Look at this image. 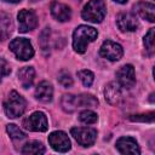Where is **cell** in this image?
Returning <instances> with one entry per match:
<instances>
[{
  "mask_svg": "<svg viewBox=\"0 0 155 155\" xmlns=\"http://www.w3.org/2000/svg\"><path fill=\"white\" fill-rule=\"evenodd\" d=\"M61 105L64 111L73 113L79 108H94L98 105V99L87 93L81 94H64L61 101Z\"/></svg>",
  "mask_w": 155,
  "mask_h": 155,
  "instance_id": "1",
  "label": "cell"
},
{
  "mask_svg": "<svg viewBox=\"0 0 155 155\" xmlns=\"http://www.w3.org/2000/svg\"><path fill=\"white\" fill-rule=\"evenodd\" d=\"M97 36L98 33L93 27L79 25L73 33V48L78 53H84L88 44L94 41Z\"/></svg>",
  "mask_w": 155,
  "mask_h": 155,
  "instance_id": "2",
  "label": "cell"
},
{
  "mask_svg": "<svg viewBox=\"0 0 155 155\" xmlns=\"http://www.w3.org/2000/svg\"><path fill=\"white\" fill-rule=\"evenodd\" d=\"M107 15V5L104 0H90L82 12L81 17L91 23H101Z\"/></svg>",
  "mask_w": 155,
  "mask_h": 155,
  "instance_id": "3",
  "label": "cell"
},
{
  "mask_svg": "<svg viewBox=\"0 0 155 155\" xmlns=\"http://www.w3.org/2000/svg\"><path fill=\"white\" fill-rule=\"evenodd\" d=\"M25 108H27L25 99L17 91H11L4 103V110L7 117L16 119L21 116L25 111Z\"/></svg>",
  "mask_w": 155,
  "mask_h": 155,
  "instance_id": "4",
  "label": "cell"
},
{
  "mask_svg": "<svg viewBox=\"0 0 155 155\" xmlns=\"http://www.w3.org/2000/svg\"><path fill=\"white\" fill-rule=\"evenodd\" d=\"M8 47L15 53V56L21 61H29L34 56V48H33L30 41L25 38L13 39L10 42Z\"/></svg>",
  "mask_w": 155,
  "mask_h": 155,
  "instance_id": "5",
  "label": "cell"
},
{
  "mask_svg": "<svg viewBox=\"0 0 155 155\" xmlns=\"http://www.w3.org/2000/svg\"><path fill=\"white\" fill-rule=\"evenodd\" d=\"M23 127L33 132H45L48 128L47 117L42 111H35L23 120Z\"/></svg>",
  "mask_w": 155,
  "mask_h": 155,
  "instance_id": "6",
  "label": "cell"
},
{
  "mask_svg": "<svg viewBox=\"0 0 155 155\" xmlns=\"http://www.w3.org/2000/svg\"><path fill=\"white\" fill-rule=\"evenodd\" d=\"M70 133L82 147H91L97 139V131L92 127H73Z\"/></svg>",
  "mask_w": 155,
  "mask_h": 155,
  "instance_id": "7",
  "label": "cell"
},
{
  "mask_svg": "<svg viewBox=\"0 0 155 155\" xmlns=\"http://www.w3.org/2000/svg\"><path fill=\"white\" fill-rule=\"evenodd\" d=\"M48 143L56 151L59 153H67L70 150L71 144L68 134L63 131H54L48 136Z\"/></svg>",
  "mask_w": 155,
  "mask_h": 155,
  "instance_id": "8",
  "label": "cell"
},
{
  "mask_svg": "<svg viewBox=\"0 0 155 155\" xmlns=\"http://www.w3.org/2000/svg\"><path fill=\"white\" fill-rule=\"evenodd\" d=\"M116 80L120 87L124 88H131L136 84V74H134V68L131 64H125L122 65L117 71H116Z\"/></svg>",
  "mask_w": 155,
  "mask_h": 155,
  "instance_id": "9",
  "label": "cell"
},
{
  "mask_svg": "<svg viewBox=\"0 0 155 155\" xmlns=\"http://www.w3.org/2000/svg\"><path fill=\"white\" fill-rule=\"evenodd\" d=\"M18 24H19V31L27 33L29 30H33L38 25V17L33 10H21L18 12Z\"/></svg>",
  "mask_w": 155,
  "mask_h": 155,
  "instance_id": "10",
  "label": "cell"
},
{
  "mask_svg": "<svg viewBox=\"0 0 155 155\" xmlns=\"http://www.w3.org/2000/svg\"><path fill=\"white\" fill-rule=\"evenodd\" d=\"M99 53L102 57H104L111 62H115L122 57L124 50L120 44H116L111 40H107L102 44V46L99 48Z\"/></svg>",
  "mask_w": 155,
  "mask_h": 155,
  "instance_id": "11",
  "label": "cell"
},
{
  "mask_svg": "<svg viewBox=\"0 0 155 155\" xmlns=\"http://www.w3.org/2000/svg\"><path fill=\"white\" fill-rule=\"evenodd\" d=\"M116 25L121 31H134L138 28V19L133 13L121 12L116 17Z\"/></svg>",
  "mask_w": 155,
  "mask_h": 155,
  "instance_id": "12",
  "label": "cell"
},
{
  "mask_svg": "<svg viewBox=\"0 0 155 155\" xmlns=\"http://www.w3.org/2000/svg\"><path fill=\"white\" fill-rule=\"evenodd\" d=\"M116 149L121 154H133L138 155L140 154V149L138 143L132 137H121L116 142Z\"/></svg>",
  "mask_w": 155,
  "mask_h": 155,
  "instance_id": "13",
  "label": "cell"
},
{
  "mask_svg": "<svg viewBox=\"0 0 155 155\" xmlns=\"http://www.w3.org/2000/svg\"><path fill=\"white\" fill-rule=\"evenodd\" d=\"M134 12L143 19H147L149 22H154L155 21V6L151 2H147V1H138L137 4H134L133 6Z\"/></svg>",
  "mask_w": 155,
  "mask_h": 155,
  "instance_id": "14",
  "label": "cell"
},
{
  "mask_svg": "<svg viewBox=\"0 0 155 155\" xmlns=\"http://www.w3.org/2000/svg\"><path fill=\"white\" fill-rule=\"evenodd\" d=\"M50 10H51V15L59 22H67L71 17V10L65 4H62L58 1H52Z\"/></svg>",
  "mask_w": 155,
  "mask_h": 155,
  "instance_id": "15",
  "label": "cell"
},
{
  "mask_svg": "<svg viewBox=\"0 0 155 155\" xmlns=\"http://www.w3.org/2000/svg\"><path fill=\"white\" fill-rule=\"evenodd\" d=\"M104 96H105V101L111 104V105H116L120 103L121 101V87L117 82H110L107 85L105 90H104Z\"/></svg>",
  "mask_w": 155,
  "mask_h": 155,
  "instance_id": "16",
  "label": "cell"
},
{
  "mask_svg": "<svg viewBox=\"0 0 155 155\" xmlns=\"http://www.w3.org/2000/svg\"><path fill=\"white\" fill-rule=\"evenodd\" d=\"M35 97L38 101L42 102V103H48L52 101L53 97V88L52 85L47 81H41L36 90H35Z\"/></svg>",
  "mask_w": 155,
  "mask_h": 155,
  "instance_id": "17",
  "label": "cell"
},
{
  "mask_svg": "<svg viewBox=\"0 0 155 155\" xmlns=\"http://www.w3.org/2000/svg\"><path fill=\"white\" fill-rule=\"evenodd\" d=\"M18 80L23 88H28L33 85L34 78H35V70L33 67H23L17 73Z\"/></svg>",
  "mask_w": 155,
  "mask_h": 155,
  "instance_id": "18",
  "label": "cell"
},
{
  "mask_svg": "<svg viewBox=\"0 0 155 155\" xmlns=\"http://www.w3.org/2000/svg\"><path fill=\"white\" fill-rule=\"evenodd\" d=\"M46 153V149L45 147L42 145L41 142H38V140H31V142H28L23 149H22V154H33V155H38V154H45Z\"/></svg>",
  "mask_w": 155,
  "mask_h": 155,
  "instance_id": "19",
  "label": "cell"
},
{
  "mask_svg": "<svg viewBox=\"0 0 155 155\" xmlns=\"http://www.w3.org/2000/svg\"><path fill=\"white\" fill-rule=\"evenodd\" d=\"M79 120H80L81 122L86 124V125H91V124H94V122L98 120V116H97V114H96L94 111L86 109V110H84V111L80 113Z\"/></svg>",
  "mask_w": 155,
  "mask_h": 155,
  "instance_id": "20",
  "label": "cell"
},
{
  "mask_svg": "<svg viewBox=\"0 0 155 155\" xmlns=\"http://www.w3.org/2000/svg\"><path fill=\"white\" fill-rule=\"evenodd\" d=\"M6 131H7V133L10 134V137H11L13 140H22V139L25 138V133L22 132V131H21L16 125H13V124H8V125L6 126Z\"/></svg>",
  "mask_w": 155,
  "mask_h": 155,
  "instance_id": "21",
  "label": "cell"
},
{
  "mask_svg": "<svg viewBox=\"0 0 155 155\" xmlns=\"http://www.w3.org/2000/svg\"><path fill=\"white\" fill-rule=\"evenodd\" d=\"M78 76L81 80V82L84 84V86H86V87H90L93 84L94 75H93V73L91 70H87V69L80 70V71H78Z\"/></svg>",
  "mask_w": 155,
  "mask_h": 155,
  "instance_id": "22",
  "label": "cell"
},
{
  "mask_svg": "<svg viewBox=\"0 0 155 155\" xmlns=\"http://www.w3.org/2000/svg\"><path fill=\"white\" fill-rule=\"evenodd\" d=\"M143 42H144V46H145V50L148 51V53L153 54V52H154V28L149 29V31L144 36Z\"/></svg>",
  "mask_w": 155,
  "mask_h": 155,
  "instance_id": "23",
  "label": "cell"
},
{
  "mask_svg": "<svg viewBox=\"0 0 155 155\" xmlns=\"http://www.w3.org/2000/svg\"><path fill=\"white\" fill-rule=\"evenodd\" d=\"M58 82L63 86V87H70L73 85V78L70 76V74L68 71H61L58 74Z\"/></svg>",
  "mask_w": 155,
  "mask_h": 155,
  "instance_id": "24",
  "label": "cell"
},
{
  "mask_svg": "<svg viewBox=\"0 0 155 155\" xmlns=\"http://www.w3.org/2000/svg\"><path fill=\"white\" fill-rule=\"evenodd\" d=\"M11 73V68L10 64L7 63V61L2 57H0V81L4 76H7Z\"/></svg>",
  "mask_w": 155,
  "mask_h": 155,
  "instance_id": "25",
  "label": "cell"
},
{
  "mask_svg": "<svg viewBox=\"0 0 155 155\" xmlns=\"http://www.w3.org/2000/svg\"><path fill=\"white\" fill-rule=\"evenodd\" d=\"M130 119H131L132 121L153 122V120H154V113H149V114H142V115H132Z\"/></svg>",
  "mask_w": 155,
  "mask_h": 155,
  "instance_id": "26",
  "label": "cell"
},
{
  "mask_svg": "<svg viewBox=\"0 0 155 155\" xmlns=\"http://www.w3.org/2000/svg\"><path fill=\"white\" fill-rule=\"evenodd\" d=\"M48 35H50V28H45V30L40 35V45L42 51L48 48Z\"/></svg>",
  "mask_w": 155,
  "mask_h": 155,
  "instance_id": "27",
  "label": "cell"
},
{
  "mask_svg": "<svg viewBox=\"0 0 155 155\" xmlns=\"http://www.w3.org/2000/svg\"><path fill=\"white\" fill-rule=\"evenodd\" d=\"M6 2H12V4H17V2H21L22 0H4Z\"/></svg>",
  "mask_w": 155,
  "mask_h": 155,
  "instance_id": "28",
  "label": "cell"
},
{
  "mask_svg": "<svg viewBox=\"0 0 155 155\" xmlns=\"http://www.w3.org/2000/svg\"><path fill=\"white\" fill-rule=\"evenodd\" d=\"M115 2H119V4H126L128 0H114Z\"/></svg>",
  "mask_w": 155,
  "mask_h": 155,
  "instance_id": "29",
  "label": "cell"
},
{
  "mask_svg": "<svg viewBox=\"0 0 155 155\" xmlns=\"http://www.w3.org/2000/svg\"><path fill=\"white\" fill-rule=\"evenodd\" d=\"M4 40V34H2V31L0 30V41H2Z\"/></svg>",
  "mask_w": 155,
  "mask_h": 155,
  "instance_id": "30",
  "label": "cell"
},
{
  "mask_svg": "<svg viewBox=\"0 0 155 155\" xmlns=\"http://www.w3.org/2000/svg\"><path fill=\"white\" fill-rule=\"evenodd\" d=\"M31 1H34V2H35V1H39V0H31Z\"/></svg>",
  "mask_w": 155,
  "mask_h": 155,
  "instance_id": "31",
  "label": "cell"
}]
</instances>
